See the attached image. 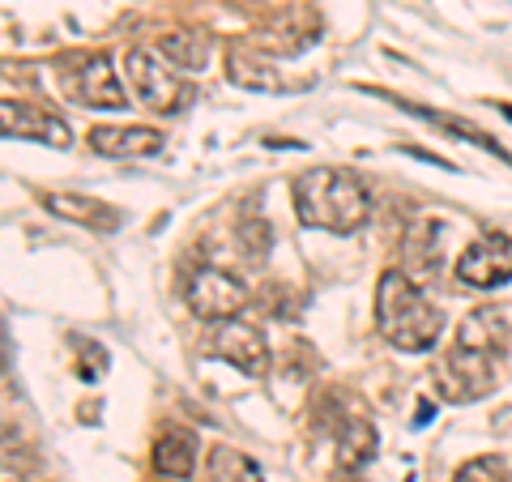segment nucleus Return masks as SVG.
I'll use <instances>...</instances> for the list:
<instances>
[{"instance_id":"6e6552de","label":"nucleus","mask_w":512,"mask_h":482,"mask_svg":"<svg viewBox=\"0 0 512 482\" xmlns=\"http://www.w3.org/2000/svg\"><path fill=\"white\" fill-rule=\"evenodd\" d=\"M210 355L239 367L244 376H265L269 372V342L256 325H244V320H218V333L210 337Z\"/></svg>"},{"instance_id":"0eeeda50","label":"nucleus","mask_w":512,"mask_h":482,"mask_svg":"<svg viewBox=\"0 0 512 482\" xmlns=\"http://www.w3.org/2000/svg\"><path fill=\"white\" fill-rule=\"evenodd\" d=\"M512 278V235H483L457 256V282L474 291H495Z\"/></svg>"},{"instance_id":"7ed1b4c3","label":"nucleus","mask_w":512,"mask_h":482,"mask_svg":"<svg viewBox=\"0 0 512 482\" xmlns=\"http://www.w3.org/2000/svg\"><path fill=\"white\" fill-rule=\"evenodd\" d=\"M500 384V367H495V346L457 342L436 367V389L444 401H478Z\"/></svg>"},{"instance_id":"9b49d317","label":"nucleus","mask_w":512,"mask_h":482,"mask_svg":"<svg viewBox=\"0 0 512 482\" xmlns=\"http://www.w3.org/2000/svg\"><path fill=\"white\" fill-rule=\"evenodd\" d=\"M47 210L69 218V222H82L90 231H116L120 227V214L111 210V205L94 201V197H73V192H52V197H47Z\"/></svg>"},{"instance_id":"39448f33","label":"nucleus","mask_w":512,"mask_h":482,"mask_svg":"<svg viewBox=\"0 0 512 482\" xmlns=\"http://www.w3.org/2000/svg\"><path fill=\"white\" fill-rule=\"evenodd\" d=\"M248 303V286L235 278V273L222 269H197L188 278V308L197 320H235Z\"/></svg>"},{"instance_id":"f3484780","label":"nucleus","mask_w":512,"mask_h":482,"mask_svg":"<svg viewBox=\"0 0 512 482\" xmlns=\"http://www.w3.org/2000/svg\"><path fill=\"white\" fill-rule=\"evenodd\" d=\"M504 116H508V120H512V107H504Z\"/></svg>"},{"instance_id":"f257e3e1","label":"nucleus","mask_w":512,"mask_h":482,"mask_svg":"<svg viewBox=\"0 0 512 482\" xmlns=\"http://www.w3.org/2000/svg\"><path fill=\"white\" fill-rule=\"evenodd\" d=\"M295 214L303 227L312 231H333V235H355L367 214H372V197L359 175L342 167H312L295 175Z\"/></svg>"},{"instance_id":"dca6fc26","label":"nucleus","mask_w":512,"mask_h":482,"mask_svg":"<svg viewBox=\"0 0 512 482\" xmlns=\"http://www.w3.org/2000/svg\"><path fill=\"white\" fill-rule=\"evenodd\" d=\"M453 482H512V470L504 457H474L461 465Z\"/></svg>"},{"instance_id":"f8f14e48","label":"nucleus","mask_w":512,"mask_h":482,"mask_svg":"<svg viewBox=\"0 0 512 482\" xmlns=\"http://www.w3.org/2000/svg\"><path fill=\"white\" fill-rule=\"evenodd\" d=\"M192 465H197V440H192L188 431H167V436L154 444V470L163 478L184 482V478H192Z\"/></svg>"},{"instance_id":"1a4fd4ad","label":"nucleus","mask_w":512,"mask_h":482,"mask_svg":"<svg viewBox=\"0 0 512 482\" xmlns=\"http://www.w3.org/2000/svg\"><path fill=\"white\" fill-rule=\"evenodd\" d=\"M0 124H5L9 137H30V141H43V146H56V150H64L73 141L69 124L39 103H5L0 107Z\"/></svg>"},{"instance_id":"423d86ee","label":"nucleus","mask_w":512,"mask_h":482,"mask_svg":"<svg viewBox=\"0 0 512 482\" xmlns=\"http://www.w3.org/2000/svg\"><path fill=\"white\" fill-rule=\"evenodd\" d=\"M64 90L73 103L82 107H99V111H120L128 107V94L120 86V73L111 69V56H86L77 69L64 73Z\"/></svg>"},{"instance_id":"20e7f679","label":"nucleus","mask_w":512,"mask_h":482,"mask_svg":"<svg viewBox=\"0 0 512 482\" xmlns=\"http://www.w3.org/2000/svg\"><path fill=\"white\" fill-rule=\"evenodd\" d=\"M124 73H128V86H133L137 103L158 111V116H175V111H184V103L192 99V86L180 73H171L150 47H133V52L124 56Z\"/></svg>"},{"instance_id":"ddd939ff","label":"nucleus","mask_w":512,"mask_h":482,"mask_svg":"<svg viewBox=\"0 0 512 482\" xmlns=\"http://www.w3.org/2000/svg\"><path fill=\"white\" fill-rule=\"evenodd\" d=\"M372 457H376V427L355 414V419H346V427L338 431V470L355 474Z\"/></svg>"},{"instance_id":"f03ea898","label":"nucleus","mask_w":512,"mask_h":482,"mask_svg":"<svg viewBox=\"0 0 512 482\" xmlns=\"http://www.w3.org/2000/svg\"><path fill=\"white\" fill-rule=\"evenodd\" d=\"M376 329L389 346L406 350V355H423V350L440 342L444 312L402 269H389V273H380V286H376Z\"/></svg>"},{"instance_id":"9d476101","label":"nucleus","mask_w":512,"mask_h":482,"mask_svg":"<svg viewBox=\"0 0 512 482\" xmlns=\"http://www.w3.org/2000/svg\"><path fill=\"white\" fill-rule=\"evenodd\" d=\"M90 146L107 154V158H146V154H158L163 150V133L154 128H94L90 133Z\"/></svg>"},{"instance_id":"4468645a","label":"nucleus","mask_w":512,"mask_h":482,"mask_svg":"<svg viewBox=\"0 0 512 482\" xmlns=\"http://www.w3.org/2000/svg\"><path fill=\"white\" fill-rule=\"evenodd\" d=\"M210 35H201V30H175V35H163L158 39V56H167L175 69H188L197 73L210 64Z\"/></svg>"},{"instance_id":"2eb2a0df","label":"nucleus","mask_w":512,"mask_h":482,"mask_svg":"<svg viewBox=\"0 0 512 482\" xmlns=\"http://www.w3.org/2000/svg\"><path fill=\"white\" fill-rule=\"evenodd\" d=\"M231 82L235 86H248V90H286V82L282 77H269L261 64H252L244 52H231Z\"/></svg>"}]
</instances>
